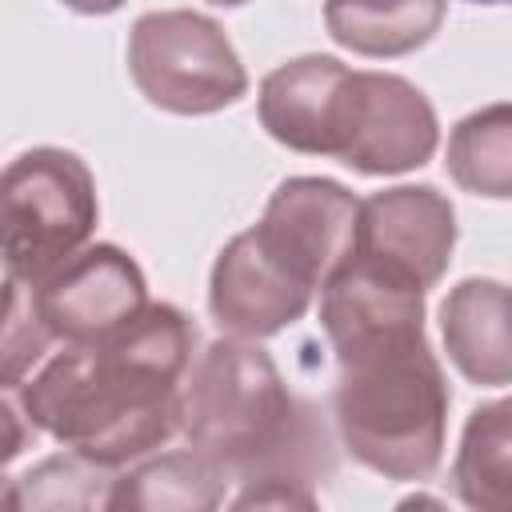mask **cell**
I'll list each match as a JSON object with an SVG mask.
<instances>
[{"label": "cell", "instance_id": "obj_14", "mask_svg": "<svg viewBox=\"0 0 512 512\" xmlns=\"http://www.w3.org/2000/svg\"><path fill=\"white\" fill-rule=\"evenodd\" d=\"M444 12V0H324V28L356 56L392 60L424 48L440 32Z\"/></svg>", "mask_w": 512, "mask_h": 512}, {"label": "cell", "instance_id": "obj_6", "mask_svg": "<svg viewBox=\"0 0 512 512\" xmlns=\"http://www.w3.org/2000/svg\"><path fill=\"white\" fill-rule=\"evenodd\" d=\"M436 144V108L412 80L348 68L332 120V160L360 176H400L428 164Z\"/></svg>", "mask_w": 512, "mask_h": 512}, {"label": "cell", "instance_id": "obj_22", "mask_svg": "<svg viewBox=\"0 0 512 512\" xmlns=\"http://www.w3.org/2000/svg\"><path fill=\"white\" fill-rule=\"evenodd\" d=\"M0 508H20L16 504V480L4 476V468H0Z\"/></svg>", "mask_w": 512, "mask_h": 512}, {"label": "cell", "instance_id": "obj_24", "mask_svg": "<svg viewBox=\"0 0 512 512\" xmlns=\"http://www.w3.org/2000/svg\"><path fill=\"white\" fill-rule=\"evenodd\" d=\"M468 4H504V0H468Z\"/></svg>", "mask_w": 512, "mask_h": 512}, {"label": "cell", "instance_id": "obj_8", "mask_svg": "<svg viewBox=\"0 0 512 512\" xmlns=\"http://www.w3.org/2000/svg\"><path fill=\"white\" fill-rule=\"evenodd\" d=\"M360 200L328 176H288L252 224L260 248L284 264L304 288L320 292L324 280L352 256Z\"/></svg>", "mask_w": 512, "mask_h": 512}, {"label": "cell", "instance_id": "obj_5", "mask_svg": "<svg viewBox=\"0 0 512 512\" xmlns=\"http://www.w3.org/2000/svg\"><path fill=\"white\" fill-rule=\"evenodd\" d=\"M136 92L172 116H212L248 92V72L224 28L192 8L144 12L128 32Z\"/></svg>", "mask_w": 512, "mask_h": 512}, {"label": "cell", "instance_id": "obj_17", "mask_svg": "<svg viewBox=\"0 0 512 512\" xmlns=\"http://www.w3.org/2000/svg\"><path fill=\"white\" fill-rule=\"evenodd\" d=\"M448 176L488 200L512 196V108L504 100L468 112L448 136Z\"/></svg>", "mask_w": 512, "mask_h": 512}, {"label": "cell", "instance_id": "obj_19", "mask_svg": "<svg viewBox=\"0 0 512 512\" xmlns=\"http://www.w3.org/2000/svg\"><path fill=\"white\" fill-rule=\"evenodd\" d=\"M52 344L56 336L36 308L32 284L8 276L0 284V388H20Z\"/></svg>", "mask_w": 512, "mask_h": 512}, {"label": "cell", "instance_id": "obj_11", "mask_svg": "<svg viewBox=\"0 0 512 512\" xmlns=\"http://www.w3.org/2000/svg\"><path fill=\"white\" fill-rule=\"evenodd\" d=\"M320 328L336 360L388 336L424 332V288L364 256H348L320 288Z\"/></svg>", "mask_w": 512, "mask_h": 512}, {"label": "cell", "instance_id": "obj_23", "mask_svg": "<svg viewBox=\"0 0 512 512\" xmlns=\"http://www.w3.org/2000/svg\"><path fill=\"white\" fill-rule=\"evenodd\" d=\"M208 4H216V8H240V4H248V0H208Z\"/></svg>", "mask_w": 512, "mask_h": 512}, {"label": "cell", "instance_id": "obj_1", "mask_svg": "<svg viewBox=\"0 0 512 512\" xmlns=\"http://www.w3.org/2000/svg\"><path fill=\"white\" fill-rule=\"evenodd\" d=\"M200 332L176 304H144L112 340L56 352L20 384L32 428L68 452L124 468L180 432V380Z\"/></svg>", "mask_w": 512, "mask_h": 512}, {"label": "cell", "instance_id": "obj_12", "mask_svg": "<svg viewBox=\"0 0 512 512\" xmlns=\"http://www.w3.org/2000/svg\"><path fill=\"white\" fill-rule=\"evenodd\" d=\"M344 76H348V64L320 52H308L272 68L260 80V96H256L264 132L288 152L328 156Z\"/></svg>", "mask_w": 512, "mask_h": 512}, {"label": "cell", "instance_id": "obj_10", "mask_svg": "<svg viewBox=\"0 0 512 512\" xmlns=\"http://www.w3.org/2000/svg\"><path fill=\"white\" fill-rule=\"evenodd\" d=\"M312 288H304L284 264H276L260 240L248 232L232 236L208 276V312L228 336L268 340L296 324L312 308Z\"/></svg>", "mask_w": 512, "mask_h": 512}, {"label": "cell", "instance_id": "obj_4", "mask_svg": "<svg viewBox=\"0 0 512 512\" xmlns=\"http://www.w3.org/2000/svg\"><path fill=\"white\" fill-rule=\"evenodd\" d=\"M96 220V176L76 152L40 144L0 168V264L12 280L40 284L92 240Z\"/></svg>", "mask_w": 512, "mask_h": 512}, {"label": "cell", "instance_id": "obj_16", "mask_svg": "<svg viewBox=\"0 0 512 512\" xmlns=\"http://www.w3.org/2000/svg\"><path fill=\"white\" fill-rule=\"evenodd\" d=\"M452 488L476 512L512 508V404H476L452 460Z\"/></svg>", "mask_w": 512, "mask_h": 512}, {"label": "cell", "instance_id": "obj_20", "mask_svg": "<svg viewBox=\"0 0 512 512\" xmlns=\"http://www.w3.org/2000/svg\"><path fill=\"white\" fill-rule=\"evenodd\" d=\"M28 436H32V424H28L24 408H16L0 388V468L12 464L28 448Z\"/></svg>", "mask_w": 512, "mask_h": 512}, {"label": "cell", "instance_id": "obj_18", "mask_svg": "<svg viewBox=\"0 0 512 512\" xmlns=\"http://www.w3.org/2000/svg\"><path fill=\"white\" fill-rule=\"evenodd\" d=\"M112 488V468H100L76 452L48 456L16 480L20 508H104Z\"/></svg>", "mask_w": 512, "mask_h": 512}, {"label": "cell", "instance_id": "obj_9", "mask_svg": "<svg viewBox=\"0 0 512 512\" xmlns=\"http://www.w3.org/2000/svg\"><path fill=\"white\" fill-rule=\"evenodd\" d=\"M456 208L432 184H396L356 208L352 256H364L416 288H436L452 264Z\"/></svg>", "mask_w": 512, "mask_h": 512}, {"label": "cell", "instance_id": "obj_13", "mask_svg": "<svg viewBox=\"0 0 512 512\" xmlns=\"http://www.w3.org/2000/svg\"><path fill=\"white\" fill-rule=\"evenodd\" d=\"M440 332H444L448 360L468 384L504 388L512 380L504 280H492V276L460 280L440 304Z\"/></svg>", "mask_w": 512, "mask_h": 512}, {"label": "cell", "instance_id": "obj_3", "mask_svg": "<svg viewBox=\"0 0 512 512\" xmlns=\"http://www.w3.org/2000/svg\"><path fill=\"white\" fill-rule=\"evenodd\" d=\"M336 432L356 464L420 484L444 460L452 392L424 332L388 336L336 360Z\"/></svg>", "mask_w": 512, "mask_h": 512}, {"label": "cell", "instance_id": "obj_21", "mask_svg": "<svg viewBox=\"0 0 512 512\" xmlns=\"http://www.w3.org/2000/svg\"><path fill=\"white\" fill-rule=\"evenodd\" d=\"M60 4L80 16H108V12H120L128 0H60Z\"/></svg>", "mask_w": 512, "mask_h": 512}, {"label": "cell", "instance_id": "obj_2", "mask_svg": "<svg viewBox=\"0 0 512 512\" xmlns=\"http://www.w3.org/2000/svg\"><path fill=\"white\" fill-rule=\"evenodd\" d=\"M180 436L236 484L316 492L336 464L320 412L244 336L216 340L192 356L180 380Z\"/></svg>", "mask_w": 512, "mask_h": 512}, {"label": "cell", "instance_id": "obj_15", "mask_svg": "<svg viewBox=\"0 0 512 512\" xmlns=\"http://www.w3.org/2000/svg\"><path fill=\"white\" fill-rule=\"evenodd\" d=\"M228 476L200 452H160L136 460L124 476H112L104 508L128 512H208L224 504Z\"/></svg>", "mask_w": 512, "mask_h": 512}, {"label": "cell", "instance_id": "obj_7", "mask_svg": "<svg viewBox=\"0 0 512 512\" xmlns=\"http://www.w3.org/2000/svg\"><path fill=\"white\" fill-rule=\"evenodd\" d=\"M32 292L48 332L72 348L112 340L148 304L140 264L116 244H84L40 284H32Z\"/></svg>", "mask_w": 512, "mask_h": 512}]
</instances>
